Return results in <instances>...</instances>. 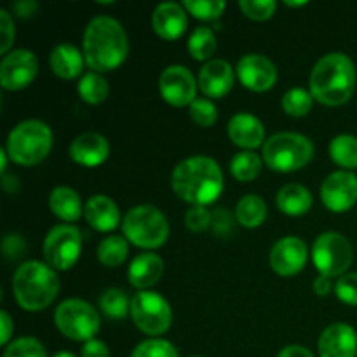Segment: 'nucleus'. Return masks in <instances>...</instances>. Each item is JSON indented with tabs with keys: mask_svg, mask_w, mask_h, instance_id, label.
Wrapping results in <instances>:
<instances>
[{
	"mask_svg": "<svg viewBox=\"0 0 357 357\" xmlns=\"http://www.w3.org/2000/svg\"><path fill=\"white\" fill-rule=\"evenodd\" d=\"M129 52L128 33L112 16H96L87 23L82 37L84 61L93 72L107 73L119 68Z\"/></svg>",
	"mask_w": 357,
	"mask_h": 357,
	"instance_id": "1",
	"label": "nucleus"
},
{
	"mask_svg": "<svg viewBox=\"0 0 357 357\" xmlns=\"http://www.w3.org/2000/svg\"><path fill=\"white\" fill-rule=\"evenodd\" d=\"M171 187L174 194L188 204H213L223 192L222 167L211 157H188L173 169Z\"/></svg>",
	"mask_w": 357,
	"mask_h": 357,
	"instance_id": "2",
	"label": "nucleus"
},
{
	"mask_svg": "<svg viewBox=\"0 0 357 357\" xmlns=\"http://www.w3.org/2000/svg\"><path fill=\"white\" fill-rule=\"evenodd\" d=\"M356 66L344 52H330L314 65L309 91L316 101L326 107L347 103L356 89Z\"/></svg>",
	"mask_w": 357,
	"mask_h": 357,
	"instance_id": "3",
	"label": "nucleus"
},
{
	"mask_svg": "<svg viewBox=\"0 0 357 357\" xmlns=\"http://www.w3.org/2000/svg\"><path fill=\"white\" fill-rule=\"evenodd\" d=\"M13 293L21 309L28 312H40L58 296V274L54 268L38 260L24 261L14 272Z\"/></svg>",
	"mask_w": 357,
	"mask_h": 357,
	"instance_id": "4",
	"label": "nucleus"
},
{
	"mask_svg": "<svg viewBox=\"0 0 357 357\" xmlns=\"http://www.w3.org/2000/svg\"><path fill=\"white\" fill-rule=\"evenodd\" d=\"M52 149V131L45 122L28 119L10 129L6 152L20 166H37Z\"/></svg>",
	"mask_w": 357,
	"mask_h": 357,
	"instance_id": "5",
	"label": "nucleus"
},
{
	"mask_svg": "<svg viewBox=\"0 0 357 357\" xmlns=\"http://www.w3.org/2000/svg\"><path fill=\"white\" fill-rule=\"evenodd\" d=\"M126 239L142 250H157L169 237V223L155 206L139 204L129 209L122 220Z\"/></svg>",
	"mask_w": 357,
	"mask_h": 357,
	"instance_id": "6",
	"label": "nucleus"
},
{
	"mask_svg": "<svg viewBox=\"0 0 357 357\" xmlns=\"http://www.w3.org/2000/svg\"><path fill=\"white\" fill-rule=\"evenodd\" d=\"M314 145L307 136L298 132H275L265 142L261 159L278 173H293L312 160Z\"/></svg>",
	"mask_w": 357,
	"mask_h": 357,
	"instance_id": "7",
	"label": "nucleus"
},
{
	"mask_svg": "<svg viewBox=\"0 0 357 357\" xmlns=\"http://www.w3.org/2000/svg\"><path fill=\"white\" fill-rule=\"evenodd\" d=\"M54 324L63 337L86 344L96 337L101 321L98 310L89 302L68 298L56 307Z\"/></svg>",
	"mask_w": 357,
	"mask_h": 357,
	"instance_id": "8",
	"label": "nucleus"
},
{
	"mask_svg": "<svg viewBox=\"0 0 357 357\" xmlns=\"http://www.w3.org/2000/svg\"><path fill=\"white\" fill-rule=\"evenodd\" d=\"M131 316L132 323L142 333L157 338L164 335L173 323V310L169 302L160 293L155 291H138L131 298Z\"/></svg>",
	"mask_w": 357,
	"mask_h": 357,
	"instance_id": "9",
	"label": "nucleus"
},
{
	"mask_svg": "<svg viewBox=\"0 0 357 357\" xmlns=\"http://www.w3.org/2000/svg\"><path fill=\"white\" fill-rule=\"evenodd\" d=\"M354 258L352 244L345 236L338 232H324L316 239L312 246V261L319 275L342 278L349 271Z\"/></svg>",
	"mask_w": 357,
	"mask_h": 357,
	"instance_id": "10",
	"label": "nucleus"
},
{
	"mask_svg": "<svg viewBox=\"0 0 357 357\" xmlns=\"http://www.w3.org/2000/svg\"><path fill=\"white\" fill-rule=\"evenodd\" d=\"M82 250V236L75 225L63 223L49 230L44 239V260L54 271H68L77 264Z\"/></svg>",
	"mask_w": 357,
	"mask_h": 357,
	"instance_id": "11",
	"label": "nucleus"
},
{
	"mask_svg": "<svg viewBox=\"0 0 357 357\" xmlns=\"http://www.w3.org/2000/svg\"><path fill=\"white\" fill-rule=\"evenodd\" d=\"M37 73V56L26 49H14L0 63V86L6 91H21L33 82Z\"/></svg>",
	"mask_w": 357,
	"mask_h": 357,
	"instance_id": "12",
	"label": "nucleus"
},
{
	"mask_svg": "<svg viewBox=\"0 0 357 357\" xmlns=\"http://www.w3.org/2000/svg\"><path fill=\"white\" fill-rule=\"evenodd\" d=\"M160 96L171 107H190L197 98V84L187 66L171 65L159 77Z\"/></svg>",
	"mask_w": 357,
	"mask_h": 357,
	"instance_id": "13",
	"label": "nucleus"
},
{
	"mask_svg": "<svg viewBox=\"0 0 357 357\" xmlns=\"http://www.w3.org/2000/svg\"><path fill=\"white\" fill-rule=\"evenodd\" d=\"M321 201L331 213H345L357 202V176L351 171H335L321 185Z\"/></svg>",
	"mask_w": 357,
	"mask_h": 357,
	"instance_id": "14",
	"label": "nucleus"
},
{
	"mask_svg": "<svg viewBox=\"0 0 357 357\" xmlns=\"http://www.w3.org/2000/svg\"><path fill=\"white\" fill-rule=\"evenodd\" d=\"M236 73L239 82L253 93H265L278 82V68L264 54H244L237 61Z\"/></svg>",
	"mask_w": 357,
	"mask_h": 357,
	"instance_id": "15",
	"label": "nucleus"
},
{
	"mask_svg": "<svg viewBox=\"0 0 357 357\" xmlns=\"http://www.w3.org/2000/svg\"><path fill=\"white\" fill-rule=\"evenodd\" d=\"M309 250L300 237L288 236L279 239L271 250V267L282 278L296 275L307 264Z\"/></svg>",
	"mask_w": 357,
	"mask_h": 357,
	"instance_id": "16",
	"label": "nucleus"
},
{
	"mask_svg": "<svg viewBox=\"0 0 357 357\" xmlns=\"http://www.w3.org/2000/svg\"><path fill=\"white\" fill-rule=\"evenodd\" d=\"M236 70L225 59H211L199 72V89L206 98H223L232 91Z\"/></svg>",
	"mask_w": 357,
	"mask_h": 357,
	"instance_id": "17",
	"label": "nucleus"
},
{
	"mask_svg": "<svg viewBox=\"0 0 357 357\" xmlns=\"http://www.w3.org/2000/svg\"><path fill=\"white\" fill-rule=\"evenodd\" d=\"M317 352L321 357H356V330L344 323L331 324L321 333L319 340H317Z\"/></svg>",
	"mask_w": 357,
	"mask_h": 357,
	"instance_id": "18",
	"label": "nucleus"
},
{
	"mask_svg": "<svg viewBox=\"0 0 357 357\" xmlns=\"http://www.w3.org/2000/svg\"><path fill=\"white\" fill-rule=\"evenodd\" d=\"M229 131V138L234 145L241 146L243 150H250L253 152L258 146L265 145V126L261 121L255 115L241 112V114L232 115L227 126Z\"/></svg>",
	"mask_w": 357,
	"mask_h": 357,
	"instance_id": "19",
	"label": "nucleus"
},
{
	"mask_svg": "<svg viewBox=\"0 0 357 357\" xmlns=\"http://www.w3.org/2000/svg\"><path fill=\"white\" fill-rule=\"evenodd\" d=\"M187 26V10L181 3L162 2L153 9L152 28L162 40H178Z\"/></svg>",
	"mask_w": 357,
	"mask_h": 357,
	"instance_id": "20",
	"label": "nucleus"
},
{
	"mask_svg": "<svg viewBox=\"0 0 357 357\" xmlns=\"http://www.w3.org/2000/svg\"><path fill=\"white\" fill-rule=\"evenodd\" d=\"M73 162L84 167H98L110 155V145L103 135L98 132H84L72 142L68 149Z\"/></svg>",
	"mask_w": 357,
	"mask_h": 357,
	"instance_id": "21",
	"label": "nucleus"
},
{
	"mask_svg": "<svg viewBox=\"0 0 357 357\" xmlns=\"http://www.w3.org/2000/svg\"><path fill=\"white\" fill-rule=\"evenodd\" d=\"M164 274V261L157 253L146 251L135 257L128 268V279L138 291H149L155 286Z\"/></svg>",
	"mask_w": 357,
	"mask_h": 357,
	"instance_id": "22",
	"label": "nucleus"
},
{
	"mask_svg": "<svg viewBox=\"0 0 357 357\" xmlns=\"http://www.w3.org/2000/svg\"><path fill=\"white\" fill-rule=\"evenodd\" d=\"M84 218L98 232H110L121 223L119 206L103 194L93 195L84 206Z\"/></svg>",
	"mask_w": 357,
	"mask_h": 357,
	"instance_id": "23",
	"label": "nucleus"
},
{
	"mask_svg": "<svg viewBox=\"0 0 357 357\" xmlns=\"http://www.w3.org/2000/svg\"><path fill=\"white\" fill-rule=\"evenodd\" d=\"M84 54L72 44H58L49 54L52 73L63 80H72L82 75Z\"/></svg>",
	"mask_w": 357,
	"mask_h": 357,
	"instance_id": "24",
	"label": "nucleus"
},
{
	"mask_svg": "<svg viewBox=\"0 0 357 357\" xmlns=\"http://www.w3.org/2000/svg\"><path fill=\"white\" fill-rule=\"evenodd\" d=\"M49 208L54 216L66 223H73L82 216L84 208L79 194L70 187H56L49 195Z\"/></svg>",
	"mask_w": 357,
	"mask_h": 357,
	"instance_id": "25",
	"label": "nucleus"
},
{
	"mask_svg": "<svg viewBox=\"0 0 357 357\" xmlns=\"http://www.w3.org/2000/svg\"><path fill=\"white\" fill-rule=\"evenodd\" d=\"M275 204L284 215L302 216L312 208V194L309 188L298 183H288L275 195Z\"/></svg>",
	"mask_w": 357,
	"mask_h": 357,
	"instance_id": "26",
	"label": "nucleus"
},
{
	"mask_svg": "<svg viewBox=\"0 0 357 357\" xmlns=\"http://www.w3.org/2000/svg\"><path fill=\"white\" fill-rule=\"evenodd\" d=\"M267 218V204L260 195L248 194L236 206V220L244 229H257Z\"/></svg>",
	"mask_w": 357,
	"mask_h": 357,
	"instance_id": "27",
	"label": "nucleus"
},
{
	"mask_svg": "<svg viewBox=\"0 0 357 357\" xmlns=\"http://www.w3.org/2000/svg\"><path fill=\"white\" fill-rule=\"evenodd\" d=\"M129 253L128 239L122 236H108L98 244L96 257L101 265L108 268L121 267Z\"/></svg>",
	"mask_w": 357,
	"mask_h": 357,
	"instance_id": "28",
	"label": "nucleus"
},
{
	"mask_svg": "<svg viewBox=\"0 0 357 357\" xmlns=\"http://www.w3.org/2000/svg\"><path fill=\"white\" fill-rule=\"evenodd\" d=\"M77 93H79L80 100L86 103L100 105L108 98L110 86L101 73L87 72L80 77L79 84H77Z\"/></svg>",
	"mask_w": 357,
	"mask_h": 357,
	"instance_id": "29",
	"label": "nucleus"
},
{
	"mask_svg": "<svg viewBox=\"0 0 357 357\" xmlns=\"http://www.w3.org/2000/svg\"><path fill=\"white\" fill-rule=\"evenodd\" d=\"M261 166H264V159L258 153L250 152V150H243V152L236 153L230 160V173L237 181H253L261 173Z\"/></svg>",
	"mask_w": 357,
	"mask_h": 357,
	"instance_id": "30",
	"label": "nucleus"
},
{
	"mask_svg": "<svg viewBox=\"0 0 357 357\" xmlns=\"http://www.w3.org/2000/svg\"><path fill=\"white\" fill-rule=\"evenodd\" d=\"M330 157L345 171L357 167V138L352 135H338L330 143Z\"/></svg>",
	"mask_w": 357,
	"mask_h": 357,
	"instance_id": "31",
	"label": "nucleus"
},
{
	"mask_svg": "<svg viewBox=\"0 0 357 357\" xmlns=\"http://www.w3.org/2000/svg\"><path fill=\"white\" fill-rule=\"evenodd\" d=\"M100 310L108 319H124L131 312V298L121 288H108L100 296Z\"/></svg>",
	"mask_w": 357,
	"mask_h": 357,
	"instance_id": "32",
	"label": "nucleus"
},
{
	"mask_svg": "<svg viewBox=\"0 0 357 357\" xmlns=\"http://www.w3.org/2000/svg\"><path fill=\"white\" fill-rule=\"evenodd\" d=\"M216 51L215 31L208 26H197L188 38V52L195 61H211Z\"/></svg>",
	"mask_w": 357,
	"mask_h": 357,
	"instance_id": "33",
	"label": "nucleus"
},
{
	"mask_svg": "<svg viewBox=\"0 0 357 357\" xmlns=\"http://www.w3.org/2000/svg\"><path fill=\"white\" fill-rule=\"evenodd\" d=\"M312 94L302 87H293L282 96V110L289 117H305L312 110Z\"/></svg>",
	"mask_w": 357,
	"mask_h": 357,
	"instance_id": "34",
	"label": "nucleus"
},
{
	"mask_svg": "<svg viewBox=\"0 0 357 357\" xmlns=\"http://www.w3.org/2000/svg\"><path fill=\"white\" fill-rule=\"evenodd\" d=\"M181 6L195 20L216 21L223 14L227 3L223 0H185Z\"/></svg>",
	"mask_w": 357,
	"mask_h": 357,
	"instance_id": "35",
	"label": "nucleus"
},
{
	"mask_svg": "<svg viewBox=\"0 0 357 357\" xmlns=\"http://www.w3.org/2000/svg\"><path fill=\"white\" fill-rule=\"evenodd\" d=\"M131 357H180L178 349L164 338H149L139 342Z\"/></svg>",
	"mask_w": 357,
	"mask_h": 357,
	"instance_id": "36",
	"label": "nucleus"
},
{
	"mask_svg": "<svg viewBox=\"0 0 357 357\" xmlns=\"http://www.w3.org/2000/svg\"><path fill=\"white\" fill-rule=\"evenodd\" d=\"M2 357H47V352L37 338L21 337L7 345Z\"/></svg>",
	"mask_w": 357,
	"mask_h": 357,
	"instance_id": "37",
	"label": "nucleus"
},
{
	"mask_svg": "<svg viewBox=\"0 0 357 357\" xmlns=\"http://www.w3.org/2000/svg\"><path fill=\"white\" fill-rule=\"evenodd\" d=\"M188 114H190L192 121L201 128H211L218 121V110H216L215 103L208 98H197L188 107Z\"/></svg>",
	"mask_w": 357,
	"mask_h": 357,
	"instance_id": "38",
	"label": "nucleus"
},
{
	"mask_svg": "<svg viewBox=\"0 0 357 357\" xmlns=\"http://www.w3.org/2000/svg\"><path fill=\"white\" fill-rule=\"evenodd\" d=\"M241 10L253 21H267L274 16L278 3L274 0H241Z\"/></svg>",
	"mask_w": 357,
	"mask_h": 357,
	"instance_id": "39",
	"label": "nucleus"
},
{
	"mask_svg": "<svg viewBox=\"0 0 357 357\" xmlns=\"http://www.w3.org/2000/svg\"><path fill=\"white\" fill-rule=\"evenodd\" d=\"M213 213L209 211L206 206H192L187 213H185V225L192 232H206L211 227Z\"/></svg>",
	"mask_w": 357,
	"mask_h": 357,
	"instance_id": "40",
	"label": "nucleus"
},
{
	"mask_svg": "<svg viewBox=\"0 0 357 357\" xmlns=\"http://www.w3.org/2000/svg\"><path fill=\"white\" fill-rule=\"evenodd\" d=\"M335 295L338 296V300L347 305L357 307V274L351 272V274L342 275L340 279L335 284Z\"/></svg>",
	"mask_w": 357,
	"mask_h": 357,
	"instance_id": "41",
	"label": "nucleus"
},
{
	"mask_svg": "<svg viewBox=\"0 0 357 357\" xmlns=\"http://www.w3.org/2000/svg\"><path fill=\"white\" fill-rule=\"evenodd\" d=\"M14 35L16 31H14V21L10 17V13L2 9L0 10V52L3 56L10 52L9 49L14 42Z\"/></svg>",
	"mask_w": 357,
	"mask_h": 357,
	"instance_id": "42",
	"label": "nucleus"
},
{
	"mask_svg": "<svg viewBox=\"0 0 357 357\" xmlns=\"http://www.w3.org/2000/svg\"><path fill=\"white\" fill-rule=\"evenodd\" d=\"M26 250V243L17 234H7L2 241V253L7 260H16Z\"/></svg>",
	"mask_w": 357,
	"mask_h": 357,
	"instance_id": "43",
	"label": "nucleus"
},
{
	"mask_svg": "<svg viewBox=\"0 0 357 357\" xmlns=\"http://www.w3.org/2000/svg\"><path fill=\"white\" fill-rule=\"evenodd\" d=\"M232 227H234V220L227 209H216V211H213L211 229L215 230L216 236L227 237L230 232H232Z\"/></svg>",
	"mask_w": 357,
	"mask_h": 357,
	"instance_id": "44",
	"label": "nucleus"
},
{
	"mask_svg": "<svg viewBox=\"0 0 357 357\" xmlns=\"http://www.w3.org/2000/svg\"><path fill=\"white\" fill-rule=\"evenodd\" d=\"M80 357H110V349L105 342L93 338L80 349Z\"/></svg>",
	"mask_w": 357,
	"mask_h": 357,
	"instance_id": "45",
	"label": "nucleus"
},
{
	"mask_svg": "<svg viewBox=\"0 0 357 357\" xmlns=\"http://www.w3.org/2000/svg\"><path fill=\"white\" fill-rule=\"evenodd\" d=\"M13 13L20 17H30L33 16L35 10L38 9V3L33 2V0H21V2H14L10 6Z\"/></svg>",
	"mask_w": 357,
	"mask_h": 357,
	"instance_id": "46",
	"label": "nucleus"
},
{
	"mask_svg": "<svg viewBox=\"0 0 357 357\" xmlns=\"http://www.w3.org/2000/svg\"><path fill=\"white\" fill-rule=\"evenodd\" d=\"M0 324H2V335H0V344L3 345V347H7V345L10 344V337H13V331H14V324H13V319H10L9 314L6 312V310H2L0 312Z\"/></svg>",
	"mask_w": 357,
	"mask_h": 357,
	"instance_id": "47",
	"label": "nucleus"
},
{
	"mask_svg": "<svg viewBox=\"0 0 357 357\" xmlns=\"http://www.w3.org/2000/svg\"><path fill=\"white\" fill-rule=\"evenodd\" d=\"M278 357H316L307 347L302 345H288V347L281 349Z\"/></svg>",
	"mask_w": 357,
	"mask_h": 357,
	"instance_id": "48",
	"label": "nucleus"
},
{
	"mask_svg": "<svg viewBox=\"0 0 357 357\" xmlns=\"http://www.w3.org/2000/svg\"><path fill=\"white\" fill-rule=\"evenodd\" d=\"M333 289V282L326 275H317L316 281H314V293L319 296H328Z\"/></svg>",
	"mask_w": 357,
	"mask_h": 357,
	"instance_id": "49",
	"label": "nucleus"
},
{
	"mask_svg": "<svg viewBox=\"0 0 357 357\" xmlns=\"http://www.w3.org/2000/svg\"><path fill=\"white\" fill-rule=\"evenodd\" d=\"M0 159H2V167H0V173L6 174V171H7V159H9V155H7L6 149L0 150Z\"/></svg>",
	"mask_w": 357,
	"mask_h": 357,
	"instance_id": "50",
	"label": "nucleus"
},
{
	"mask_svg": "<svg viewBox=\"0 0 357 357\" xmlns=\"http://www.w3.org/2000/svg\"><path fill=\"white\" fill-rule=\"evenodd\" d=\"M52 357H77L75 354H72V352H66V351H61V352H56Z\"/></svg>",
	"mask_w": 357,
	"mask_h": 357,
	"instance_id": "51",
	"label": "nucleus"
},
{
	"mask_svg": "<svg viewBox=\"0 0 357 357\" xmlns=\"http://www.w3.org/2000/svg\"><path fill=\"white\" fill-rule=\"evenodd\" d=\"M284 6H288V7H303V6H307V2H284Z\"/></svg>",
	"mask_w": 357,
	"mask_h": 357,
	"instance_id": "52",
	"label": "nucleus"
},
{
	"mask_svg": "<svg viewBox=\"0 0 357 357\" xmlns=\"http://www.w3.org/2000/svg\"><path fill=\"white\" fill-rule=\"evenodd\" d=\"M190 357H202V356H190Z\"/></svg>",
	"mask_w": 357,
	"mask_h": 357,
	"instance_id": "53",
	"label": "nucleus"
}]
</instances>
